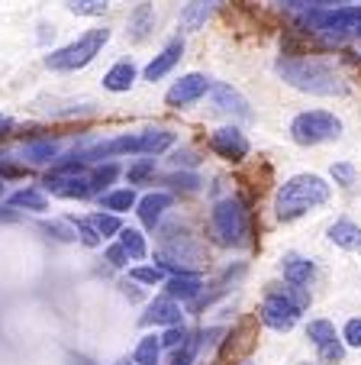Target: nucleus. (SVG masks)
I'll return each instance as SVG.
<instances>
[{"instance_id":"obj_10","label":"nucleus","mask_w":361,"mask_h":365,"mask_svg":"<svg viewBox=\"0 0 361 365\" xmlns=\"http://www.w3.org/2000/svg\"><path fill=\"white\" fill-rule=\"evenodd\" d=\"M181 56H184V39H171L168 46H164L162 52H158V56L145 65L142 78H145V81H162V78L168 75L177 62H181Z\"/></svg>"},{"instance_id":"obj_13","label":"nucleus","mask_w":361,"mask_h":365,"mask_svg":"<svg viewBox=\"0 0 361 365\" xmlns=\"http://www.w3.org/2000/svg\"><path fill=\"white\" fill-rule=\"evenodd\" d=\"M139 220H142L145 230H155L158 223H162L164 210L171 207V194L168 191H152L145 194V197H139Z\"/></svg>"},{"instance_id":"obj_3","label":"nucleus","mask_w":361,"mask_h":365,"mask_svg":"<svg viewBox=\"0 0 361 365\" xmlns=\"http://www.w3.org/2000/svg\"><path fill=\"white\" fill-rule=\"evenodd\" d=\"M310 304V294L297 284H271L265 294V304H261V324L268 330H278V333H287L297 327L300 320V310Z\"/></svg>"},{"instance_id":"obj_19","label":"nucleus","mask_w":361,"mask_h":365,"mask_svg":"<svg viewBox=\"0 0 361 365\" xmlns=\"http://www.w3.org/2000/svg\"><path fill=\"white\" fill-rule=\"evenodd\" d=\"M10 204L16 210H33V214H46L48 210V197L39 187H20L16 194H10Z\"/></svg>"},{"instance_id":"obj_34","label":"nucleus","mask_w":361,"mask_h":365,"mask_svg":"<svg viewBox=\"0 0 361 365\" xmlns=\"http://www.w3.org/2000/svg\"><path fill=\"white\" fill-rule=\"evenodd\" d=\"M75 227H78V240H81L84 246H90V249H94V246H100V242H103V240H100V233H97V230L90 227L88 220H78Z\"/></svg>"},{"instance_id":"obj_21","label":"nucleus","mask_w":361,"mask_h":365,"mask_svg":"<svg viewBox=\"0 0 361 365\" xmlns=\"http://www.w3.org/2000/svg\"><path fill=\"white\" fill-rule=\"evenodd\" d=\"M139 204V197H136V191L132 187H120V191H107L100 197V207L103 210H110V214H126V210H132V207Z\"/></svg>"},{"instance_id":"obj_37","label":"nucleus","mask_w":361,"mask_h":365,"mask_svg":"<svg viewBox=\"0 0 361 365\" xmlns=\"http://www.w3.org/2000/svg\"><path fill=\"white\" fill-rule=\"evenodd\" d=\"M194 362V343H184V352H177L171 365H191Z\"/></svg>"},{"instance_id":"obj_11","label":"nucleus","mask_w":361,"mask_h":365,"mask_svg":"<svg viewBox=\"0 0 361 365\" xmlns=\"http://www.w3.org/2000/svg\"><path fill=\"white\" fill-rule=\"evenodd\" d=\"M219 4L223 0H191V4H184V10H181V29H187V33L204 29L219 14Z\"/></svg>"},{"instance_id":"obj_41","label":"nucleus","mask_w":361,"mask_h":365,"mask_svg":"<svg viewBox=\"0 0 361 365\" xmlns=\"http://www.w3.org/2000/svg\"><path fill=\"white\" fill-rule=\"evenodd\" d=\"M310 4H316V0H310Z\"/></svg>"},{"instance_id":"obj_31","label":"nucleus","mask_w":361,"mask_h":365,"mask_svg":"<svg viewBox=\"0 0 361 365\" xmlns=\"http://www.w3.org/2000/svg\"><path fill=\"white\" fill-rule=\"evenodd\" d=\"M152 175H155V162L152 159H139L130 165V172H126V178H130V185H142V181H149Z\"/></svg>"},{"instance_id":"obj_22","label":"nucleus","mask_w":361,"mask_h":365,"mask_svg":"<svg viewBox=\"0 0 361 365\" xmlns=\"http://www.w3.org/2000/svg\"><path fill=\"white\" fill-rule=\"evenodd\" d=\"M120 246L126 249V255H130L132 262H139V259H145V255H149V242H145L142 230H136V227H123V230H120Z\"/></svg>"},{"instance_id":"obj_16","label":"nucleus","mask_w":361,"mask_h":365,"mask_svg":"<svg viewBox=\"0 0 361 365\" xmlns=\"http://www.w3.org/2000/svg\"><path fill=\"white\" fill-rule=\"evenodd\" d=\"M132 81H136V65L126 62V58H123V62H116L113 68L103 75V88L113 91V94H123V91H130Z\"/></svg>"},{"instance_id":"obj_27","label":"nucleus","mask_w":361,"mask_h":365,"mask_svg":"<svg viewBox=\"0 0 361 365\" xmlns=\"http://www.w3.org/2000/svg\"><path fill=\"white\" fill-rule=\"evenodd\" d=\"M152 20H155V10H152L149 4H139V7L132 10V16H130V33H132V39H145V33L152 29Z\"/></svg>"},{"instance_id":"obj_4","label":"nucleus","mask_w":361,"mask_h":365,"mask_svg":"<svg viewBox=\"0 0 361 365\" xmlns=\"http://www.w3.org/2000/svg\"><path fill=\"white\" fill-rule=\"evenodd\" d=\"M107 42H110V29L107 26L88 29L81 39L68 42V46H62V48H55V52H48L46 68H52V71H78V68H84V65L94 62Z\"/></svg>"},{"instance_id":"obj_40","label":"nucleus","mask_w":361,"mask_h":365,"mask_svg":"<svg viewBox=\"0 0 361 365\" xmlns=\"http://www.w3.org/2000/svg\"><path fill=\"white\" fill-rule=\"evenodd\" d=\"M0 197H4V178H0Z\"/></svg>"},{"instance_id":"obj_24","label":"nucleus","mask_w":361,"mask_h":365,"mask_svg":"<svg viewBox=\"0 0 361 365\" xmlns=\"http://www.w3.org/2000/svg\"><path fill=\"white\" fill-rule=\"evenodd\" d=\"M307 339L316 346V352H320V349H326V346L339 343V333H335V327L329 324V320H310Z\"/></svg>"},{"instance_id":"obj_32","label":"nucleus","mask_w":361,"mask_h":365,"mask_svg":"<svg viewBox=\"0 0 361 365\" xmlns=\"http://www.w3.org/2000/svg\"><path fill=\"white\" fill-rule=\"evenodd\" d=\"M355 178H358V175H355V165H348V162H335L333 165V181L339 187H352Z\"/></svg>"},{"instance_id":"obj_23","label":"nucleus","mask_w":361,"mask_h":365,"mask_svg":"<svg viewBox=\"0 0 361 365\" xmlns=\"http://www.w3.org/2000/svg\"><path fill=\"white\" fill-rule=\"evenodd\" d=\"M158 356H162V336H155V333L142 336L136 343V349H132V362L136 365H158Z\"/></svg>"},{"instance_id":"obj_26","label":"nucleus","mask_w":361,"mask_h":365,"mask_svg":"<svg viewBox=\"0 0 361 365\" xmlns=\"http://www.w3.org/2000/svg\"><path fill=\"white\" fill-rule=\"evenodd\" d=\"M116 175H120V165H116V162H107V165H100V168H94V172H88L90 191L103 197V191H107V187L116 181Z\"/></svg>"},{"instance_id":"obj_1","label":"nucleus","mask_w":361,"mask_h":365,"mask_svg":"<svg viewBox=\"0 0 361 365\" xmlns=\"http://www.w3.org/2000/svg\"><path fill=\"white\" fill-rule=\"evenodd\" d=\"M333 197V185H326V178L320 175H293L291 181L278 187L274 197V214L278 220H297L313 207H323Z\"/></svg>"},{"instance_id":"obj_25","label":"nucleus","mask_w":361,"mask_h":365,"mask_svg":"<svg viewBox=\"0 0 361 365\" xmlns=\"http://www.w3.org/2000/svg\"><path fill=\"white\" fill-rule=\"evenodd\" d=\"M58 143H52V139H46V143H29L26 149H23V155H26L29 162H36V165H48V162H58Z\"/></svg>"},{"instance_id":"obj_8","label":"nucleus","mask_w":361,"mask_h":365,"mask_svg":"<svg viewBox=\"0 0 361 365\" xmlns=\"http://www.w3.org/2000/svg\"><path fill=\"white\" fill-rule=\"evenodd\" d=\"M210 88H213L210 78H204V75L194 71V75H184L181 81L171 84V91L164 94V101H168V107H187V103H197Z\"/></svg>"},{"instance_id":"obj_36","label":"nucleus","mask_w":361,"mask_h":365,"mask_svg":"<svg viewBox=\"0 0 361 365\" xmlns=\"http://www.w3.org/2000/svg\"><path fill=\"white\" fill-rule=\"evenodd\" d=\"M107 262L113 265V269H123V265H130L132 259H130V255H126V249L120 246V242H113V246L107 249Z\"/></svg>"},{"instance_id":"obj_28","label":"nucleus","mask_w":361,"mask_h":365,"mask_svg":"<svg viewBox=\"0 0 361 365\" xmlns=\"http://www.w3.org/2000/svg\"><path fill=\"white\" fill-rule=\"evenodd\" d=\"M88 223L100 233V240H107V236H116L120 230H123V223H120V217L110 214V210H97V214L88 217Z\"/></svg>"},{"instance_id":"obj_38","label":"nucleus","mask_w":361,"mask_h":365,"mask_svg":"<svg viewBox=\"0 0 361 365\" xmlns=\"http://www.w3.org/2000/svg\"><path fill=\"white\" fill-rule=\"evenodd\" d=\"M10 130H14V120H10V117H7V113H0V139L7 136V133H10Z\"/></svg>"},{"instance_id":"obj_30","label":"nucleus","mask_w":361,"mask_h":365,"mask_svg":"<svg viewBox=\"0 0 361 365\" xmlns=\"http://www.w3.org/2000/svg\"><path fill=\"white\" fill-rule=\"evenodd\" d=\"M107 0H68V10L78 16H100L107 14Z\"/></svg>"},{"instance_id":"obj_39","label":"nucleus","mask_w":361,"mask_h":365,"mask_svg":"<svg viewBox=\"0 0 361 365\" xmlns=\"http://www.w3.org/2000/svg\"><path fill=\"white\" fill-rule=\"evenodd\" d=\"M171 162H181V155H174V159H171ZM184 162H187V165H194V162H197V159H194L191 152H184Z\"/></svg>"},{"instance_id":"obj_12","label":"nucleus","mask_w":361,"mask_h":365,"mask_svg":"<svg viewBox=\"0 0 361 365\" xmlns=\"http://www.w3.org/2000/svg\"><path fill=\"white\" fill-rule=\"evenodd\" d=\"M142 324L145 327H152V324H158V327H181V304L171 301L168 294L155 297V301L149 304V310L142 314Z\"/></svg>"},{"instance_id":"obj_6","label":"nucleus","mask_w":361,"mask_h":365,"mask_svg":"<svg viewBox=\"0 0 361 365\" xmlns=\"http://www.w3.org/2000/svg\"><path fill=\"white\" fill-rule=\"evenodd\" d=\"M210 227L219 246H239V242L246 240V230H248V217H246L242 200H236V197L216 200V207H213V214H210Z\"/></svg>"},{"instance_id":"obj_20","label":"nucleus","mask_w":361,"mask_h":365,"mask_svg":"<svg viewBox=\"0 0 361 365\" xmlns=\"http://www.w3.org/2000/svg\"><path fill=\"white\" fill-rule=\"evenodd\" d=\"M329 240L339 249H361V227L352 220H339L329 227Z\"/></svg>"},{"instance_id":"obj_18","label":"nucleus","mask_w":361,"mask_h":365,"mask_svg":"<svg viewBox=\"0 0 361 365\" xmlns=\"http://www.w3.org/2000/svg\"><path fill=\"white\" fill-rule=\"evenodd\" d=\"M174 145V133L171 130H142L139 133V149L142 155H162Z\"/></svg>"},{"instance_id":"obj_7","label":"nucleus","mask_w":361,"mask_h":365,"mask_svg":"<svg viewBox=\"0 0 361 365\" xmlns=\"http://www.w3.org/2000/svg\"><path fill=\"white\" fill-rule=\"evenodd\" d=\"M313 26L323 33H361V7H333V10H316Z\"/></svg>"},{"instance_id":"obj_9","label":"nucleus","mask_w":361,"mask_h":365,"mask_svg":"<svg viewBox=\"0 0 361 365\" xmlns=\"http://www.w3.org/2000/svg\"><path fill=\"white\" fill-rule=\"evenodd\" d=\"M210 149L229 162H242L248 155V139H246V133H239L236 126H223V130H216L210 136Z\"/></svg>"},{"instance_id":"obj_15","label":"nucleus","mask_w":361,"mask_h":365,"mask_svg":"<svg viewBox=\"0 0 361 365\" xmlns=\"http://www.w3.org/2000/svg\"><path fill=\"white\" fill-rule=\"evenodd\" d=\"M200 291H204V282H200L197 275H171L168 282H164V294H168L171 301H194Z\"/></svg>"},{"instance_id":"obj_33","label":"nucleus","mask_w":361,"mask_h":365,"mask_svg":"<svg viewBox=\"0 0 361 365\" xmlns=\"http://www.w3.org/2000/svg\"><path fill=\"white\" fill-rule=\"evenodd\" d=\"M342 343L352 346V349H361V317H352L342 330Z\"/></svg>"},{"instance_id":"obj_29","label":"nucleus","mask_w":361,"mask_h":365,"mask_svg":"<svg viewBox=\"0 0 361 365\" xmlns=\"http://www.w3.org/2000/svg\"><path fill=\"white\" fill-rule=\"evenodd\" d=\"M130 278L139 284H164L168 278H164V269H158V265H136V269H130Z\"/></svg>"},{"instance_id":"obj_14","label":"nucleus","mask_w":361,"mask_h":365,"mask_svg":"<svg viewBox=\"0 0 361 365\" xmlns=\"http://www.w3.org/2000/svg\"><path fill=\"white\" fill-rule=\"evenodd\" d=\"M213 101H216V107L223 113H236V117H242V120H248L252 117V110H248V103H246V97L239 94L236 88H229V84H213Z\"/></svg>"},{"instance_id":"obj_2","label":"nucleus","mask_w":361,"mask_h":365,"mask_svg":"<svg viewBox=\"0 0 361 365\" xmlns=\"http://www.w3.org/2000/svg\"><path fill=\"white\" fill-rule=\"evenodd\" d=\"M278 71L287 84H293L297 91H307V94H320V97L345 94L342 78L329 65L316 62V58H284V62H278Z\"/></svg>"},{"instance_id":"obj_35","label":"nucleus","mask_w":361,"mask_h":365,"mask_svg":"<svg viewBox=\"0 0 361 365\" xmlns=\"http://www.w3.org/2000/svg\"><path fill=\"white\" fill-rule=\"evenodd\" d=\"M187 343V333L181 327H168V333L162 336V349H181Z\"/></svg>"},{"instance_id":"obj_17","label":"nucleus","mask_w":361,"mask_h":365,"mask_svg":"<svg viewBox=\"0 0 361 365\" xmlns=\"http://www.w3.org/2000/svg\"><path fill=\"white\" fill-rule=\"evenodd\" d=\"M313 275H316V265L310 262V259H303V255H287L284 259V282L287 284L303 288V284H310Z\"/></svg>"},{"instance_id":"obj_5","label":"nucleus","mask_w":361,"mask_h":365,"mask_svg":"<svg viewBox=\"0 0 361 365\" xmlns=\"http://www.w3.org/2000/svg\"><path fill=\"white\" fill-rule=\"evenodd\" d=\"M342 136V120L329 110H307L291 120V139L297 145H323Z\"/></svg>"}]
</instances>
